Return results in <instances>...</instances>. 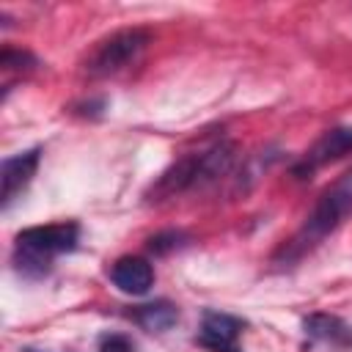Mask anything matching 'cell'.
Segmentation results:
<instances>
[{
  "label": "cell",
  "mask_w": 352,
  "mask_h": 352,
  "mask_svg": "<svg viewBox=\"0 0 352 352\" xmlns=\"http://www.w3.org/2000/svg\"><path fill=\"white\" fill-rule=\"evenodd\" d=\"M245 322L239 316L223 314V311H206L198 330V344L212 352H242L236 346V338L242 333Z\"/></svg>",
  "instance_id": "5"
},
{
  "label": "cell",
  "mask_w": 352,
  "mask_h": 352,
  "mask_svg": "<svg viewBox=\"0 0 352 352\" xmlns=\"http://www.w3.org/2000/svg\"><path fill=\"white\" fill-rule=\"evenodd\" d=\"M302 330L308 338L330 344V346H352V324L333 314H311L302 319Z\"/></svg>",
  "instance_id": "9"
},
{
  "label": "cell",
  "mask_w": 352,
  "mask_h": 352,
  "mask_svg": "<svg viewBox=\"0 0 352 352\" xmlns=\"http://www.w3.org/2000/svg\"><path fill=\"white\" fill-rule=\"evenodd\" d=\"M22 352H41V349H33V346H25Z\"/></svg>",
  "instance_id": "14"
},
{
  "label": "cell",
  "mask_w": 352,
  "mask_h": 352,
  "mask_svg": "<svg viewBox=\"0 0 352 352\" xmlns=\"http://www.w3.org/2000/svg\"><path fill=\"white\" fill-rule=\"evenodd\" d=\"M352 214V176L333 184L322 198L319 204L314 206V212L305 217L302 228L280 248L278 253V261L283 264H292L297 258H302L305 253H311L327 234H333L346 217Z\"/></svg>",
  "instance_id": "1"
},
{
  "label": "cell",
  "mask_w": 352,
  "mask_h": 352,
  "mask_svg": "<svg viewBox=\"0 0 352 352\" xmlns=\"http://www.w3.org/2000/svg\"><path fill=\"white\" fill-rule=\"evenodd\" d=\"M80 242L77 223H52V226H33L16 234L14 248V267L25 278H44L50 272L52 256L72 253Z\"/></svg>",
  "instance_id": "2"
},
{
  "label": "cell",
  "mask_w": 352,
  "mask_h": 352,
  "mask_svg": "<svg viewBox=\"0 0 352 352\" xmlns=\"http://www.w3.org/2000/svg\"><path fill=\"white\" fill-rule=\"evenodd\" d=\"M0 66H3L6 72H16V69L28 72V69L36 66V58H33L30 52H25V50H3V55H0Z\"/></svg>",
  "instance_id": "12"
},
{
  "label": "cell",
  "mask_w": 352,
  "mask_h": 352,
  "mask_svg": "<svg viewBox=\"0 0 352 352\" xmlns=\"http://www.w3.org/2000/svg\"><path fill=\"white\" fill-rule=\"evenodd\" d=\"M148 44V30L143 28H121L102 38L85 60V72L91 77H110L132 63Z\"/></svg>",
  "instance_id": "3"
},
{
  "label": "cell",
  "mask_w": 352,
  "mask_h": 352,
  "mask_svg": "<svg viewBox=\"0 0 352 352\" xmlns=\"http://www.w3.org/2000/svg\"><path fill=\"white\" fill-rule=\"evenodd\" d=\"M110 280L124 292V294H146L154 286V270L146 258L140 256H124L110 267Z\"/></svg>",
  "instance_id": "8"
},
{
  "label": "cell",
  "mask_w": 352,
  "mask_h": 352,
  "mask_svg": "<svg viewBox=\"0 0 352 352\" xmlns=\"http://www.w3.org/2000/svg\"><path fill=\"white\" fill-rule=\"evenodd\" d=\"M38 162H41V148H30V151H22V154L3 160V165H0V201H3V206H8L30 184V179L38 170Z\"/></svg>",
  "instance_id": "6"
},
{
  "label": "cell",
  "mask_w": 352,
  "mask_h": 352,
  "mask_svg": "<svg viewBox=\"0 0 352 352\" xmlns=\"http://www.w3.org/2000/svg\"><path fill=\"white\" fill-rule=\"evenodd\" d=\"M99 352H135V344L124 333H104L99 338Z\"/></svg>",
  "instance_id": "13"
},
{
  "label": "cell",
  "mask_w": 352,
  "mask_h": 352,
  "mask_svg": "<svg viewBox=\"0 0 352 352\" xmlns=\"http://www.w3.org/2000/svg\"><path fill=\"white\" fill-rule=\"evenodd\" d=\"M349 151H352V126H336V129L324 132V135L305 151V157L292 168V173H294L297 179H311L322 165L336 162V160H341V157L349 154Z\"/></svg>",
  "instance_id": "4"
},
{
  "label": "cell",
  "mask_w": 352,
  "mask_h": 352,
  "mask_svg": "<svg viewBox=\"0 0 352 352\" xmlns=\"http://www.w3.org/2000/svg\"><path fill=\"white\" fill-rule=\"evenodd\" d=\"M135 322L151 333H165L168 327H173L179 322V308L168 300H157V302H146L140 308H135Z\"/></svg>",
  "instance_id": "10"
},
{
  "label": "cell",
  "mask_w": 352,
  "mask_h": 352,
  "mask_svg": "<svg viewBox=\"0 0 352 352\" xmlns=\"http://www.w3.org/2000/svg\"><path fill=\"white\" fill-rule=\"evenodd\" d=\"M187 242H190V236H187L184 231L170 228V231H160V234L148 236V250H151L154 256H168V253L179 250V248H184Z\"/></svg>",
  "instance_id": "11"
},
{
  "label": "cell",
  "mask_w": 352,
  "mask_h": 352,
  "mask_svg": "<svg viewBox=\"0 0 352 352\" xmlns=\"http://www.w3.org/2000/svg\"><path fill=\"white\" fill-rule=\"evenodd\" d=\"M190 187H201V151L198 154H187L179 162H173L157 179V184H151L148 195H154L151 201H162V198L179 195V192H184Z\"/></svg>",
  "instance_id": "7"
}]
</instances>
